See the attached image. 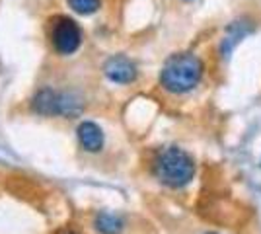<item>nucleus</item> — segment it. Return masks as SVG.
I'll return each mask as SVG.
<instances>
[{"label": "nucleus", "mask_w": 261, "mask_h": 234, "mask_svg": "<svg viewBox=\"0 0 261 234\" xmlns=\"http://www.w3.org/2000/svg\"><path fill=\"white\" fill-rule=\"evenodd\" d=\"M103 72L109 80L119 82V84H129L137 78V67L127 57H111L103 67Z\"/></svg>", "instance_id": "5"}, {"label": "nucleus", "mask_w": 261, "mask_h": 234, "mask_svg": "<svg viewBox=\"0 0 261 234\" xmlns=\"http://www.w3.org/2000/svg\"><path fill=\"white\" fill-rule=\"evenodd\" d=\"M203 76V63L191 53H179L166 61L160 72V82L168 92L185 94L193 90Z\"/></svg>", "instance_id": "1"}, {"label": "nucleus", "mask_w": 261, "mask_h": 234, "mask_svg": "<svg viewBox=\"0 0 261 234\" xmlns=\"http://www.w3.org/2000/svg\"><path fill=\"white\" fill-rule=\"evenodd\" d=\"M96 228L103 234H117L123 228V221L115 215L109 213H99L96 217Z\"/></svg>", "instance_id": "7"}, {"label": "nucleus", "mask_w": 261, "mask_h": 234, "mask_svg": "<svg viewBox=\"0 0 261 234\" xmlns=\"http://www.w3.org/2000/svg\"><path fill=\"white\" fill-rule=\"evenodd\" d=\"M78 141L80 145L84 146L90 152H98L99 148L103 146V133L96 123L84 121L78 127Z\"/></svg>", "instance_id": "6"}, {"label": "nucleus", "mask_w": 261, "mask_h": 234, "mask_svg": "<svg viewBox=\"0 0 261 234\" xmlns=\"http://www.w3.org/2000/svg\"><path fill=\"white\" fill-rule=\"evenodd\" d=\"M33 110L41 115H76L80 112V100L74 94L41 90L33 98Z\"/></svg>", "instance_id": "3"}, {"label": "nucleus", "mask_w": 261, "mask_h": 234, "mask_svg": "<svg viewBox=\"0 0 261 234\" xmlns=\"http://www.w3.org/2000/svg\"><path fill=\"white\" fill-rule=\"evenodd\" d=\"M205 234H217V232H205Z\"/></svg>", "instance_id": "10"}, {"label": "nucleus", "mask_w": 261, "mask_h": 234, "mask_svg": "<svg viewBox=\"0 0 261 234\" xmlns=\"http://www.w3.org/2000/svg\"><path fill=\"white\" fill-rule=\"evenodd\" d=\"M185 2H193V0H185Z\"/></svg>", "instance_id": "11"}, {"label": "nucleus", "mask_w": 261, "mask_h": 234, "mask_svg": "<svg viewBox=\"0 0 261 234\" xmlns=\"http://www.w3.org/2000/svg\"><path fill=\"white\" fill-rule=\"evenodd\" d=\"M246 34H248V32L240 25V22L234 23V25H230L228 35H226V39H224V43H222V51H224V53H230V51H232V47L238 43L240 39H242Z\"/></svg>", "instance_id": "9"}, {"label": "nucleus", "mask_w": 261, "mask_h": 234, "mask_svg": "<svg viewBox=\"0 0 261 234\" xmlns=\"http://www.w3.org/2000/svg\"><path fill=\"white\" fill-rule=\"evenodd\" d=\"M156 178L170 188H184L195 176V162L185 150L170 146L154 160Z\"/></svg>", "instance_id": "2"}, {"label": "nucleus", "mask_w": 261, "mask_h": 234, "mask_svg": "<svg viewBox=\"0 0 261 234\" xmlns=\"http://www.w3.org/2000/svg\"><path fill=\"white\" fill-rule=\"evenodd\" d=\"M51 23H53L51 41H53L55 49L63 55H72L82 41V34H80V28L76 25V22L66 18V16H59Z\"/></svg>", "instance_id": "4"}, {"label": "nucleus", "mask_w": 261, "mask_h": 234, "mask_svg": "<svg viewBox=\"0 0 261 234\" xmlns=\"http://www.w3.org/2000/svg\"><path fill=\"white\" fill-rule=\"evenodd\" d=\"M99 4H101L99 0H68V6L82 16H90V14L98 12Z\"/></svg>", "instance_id": "8"}]
</instances>
